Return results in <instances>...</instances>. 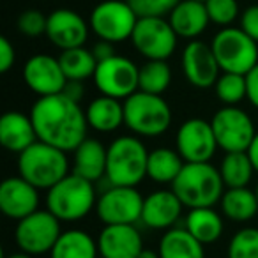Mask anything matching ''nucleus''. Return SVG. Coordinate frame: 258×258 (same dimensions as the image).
<instances>
[{"mask_svg": "<svg viewBox=\"0 0 258 258\" xmlns=\"http://www.w3.org/2000/svg\"><path fill=\"white\" fill-rule=\"evenodd\" d=\"M30 118L37 140L64 152H75L87 138L89 122L85 111L64 92L39 97L30 110Z\"/></svg>", "mask_w": 258, "mask_h": 258, "instance_id": "1", "label": "nucleus"}, {"mask_svg": "<svg viewBox=\"0 0 258 258\" xmlns=\"http://www.w3.org/2000/svg\"><path fill=\"white\" fill-rule=\"evenodd\" d=\"M219 168L207 163H186L172 182L173 193L187 209L214 207L225 193Z\"/></svg>", "mask_w": 258, "mask_h": 258, "instance_id": "2", "label": "nucleus"}, {"mask_svg": "<svg viewBox=\"0 0 258 258\" xmlns=\"http://www.w3.org/2000/svg\"><path fill=\"white\" fill-rule=\"evenodd\" d=\"M149 151L138 137H118L108 145L106 180L111 186L137 187L147 177Z\"/></svg>", "mask_w": 258, "mask_h": 258, "instance_id": "3", "label": "nucleus"}, {"mask_svg": "<svg viewBox=\"0 0 258 258\" xmlns=\"http://www.w3.org/2000/svg\"><path fill=\"white\" fill-rule=\"evenodd\" d=\"M97 204L96 187L76 173H68L53 187L48 189L46 207L60 221L73 223L83 219Z\"/></svg>", "mask_w": 258, "mask_h": 258, "instance_id": "4", "label": "nucleus"}, {"mask_svg": "<svg viewBox=\"0 0 258 258\" xmlns=\"http://www.w3.org/2000/svg\"><path fill=\"white\" fill-rule=\"evenodd\" d=\"M124 124L137 137H161L172 124V110L163 96L137 90L124 99Z\"/></svg>", "mask_w": 258, "mask_h": 258, "instance_id": "5", "label": "nucleus"}, {"mask_svg": "<svg viewBox=\"0 0 258 258\" xmlns=\"http://www.w3.org/2000/svg\"><path fill=\"white\" fill-rule=\"evenodd\" d=\"M68 152L37 140L18 154V172L37 189H50L69 173Z\"/></svg>", "mask_w": 258, "mask_h": 258, "instance_id": "6", "label": "nucleus"}, {"mask_svg": "<svg viewBox=\"0 0 258 258\" xmlns=\"http://www.w3.org/2000/svg\"><path fill=\"white\" fill-rule=\"evenodd\" d=\"M211 46L223 73L246 75L258 64V43L240 27H223Z\"/></svg>", "mask_w": 258, "mask_h": 258, "instance_id": "7", "label": "nucleus"}, {"mask_svg": "<svg viewBox=\"0 0 258 258\" xmlns=\"http://www.w3.org/2000/svg\"><path fill=\"white\" fill-rule=\"evenodd\" d=\"M138 16L125 0H103L92 9L89 18L90 30L99 39L117 44L131 39Z\"/></svg>", "mask_w": 258, "mask_h": 258, "instance_id": "8", "label": "nucleus"}, {"mask_svg": "<svg viewBox=\"0 0 258 258\" xmlns=\"http://www.w3.org/2000/svg\"><path fill=\"white\" fill-rule=\"evenodd\" d=\"M60 233V219L51 214L48 209L46 211L37 209L36 212L18 221L15 240L20 249L34 256V254L50 253Z\"/></svg>", "mask_w": 258, "mask_h": 258, "instance_id": "9", "label": "nucleus"}, {"mask_svg": "<svg viewBox=\"0 0 258 258\" xmlns=\"http://www.w3.org/2000/svg\"><path fill=\"white\" fill-rule=\"evenodd\" d=\"M211 124L218 147L225 152H246L256 135L251 117L239 106L225 104L214 113Z\"/></svg>", "mask_w": 258, "mask_h": 258, "instance_id": "10", "label": "nucleus"}, {"mask_svg": "<svg viewBox=\"0 0 258 258\" xmlns=\"http://www.w3.org/2000/svg\"><path fill=\"white\" fill-rule=\"evenodd\" d=\"M142 193L131 186H110L97 198L96 211L104 225H137L144 211Z\"/></svg>", "mask_w": 258, "mask_h": 258, "instance_id": "11", "label": "nucleus"}, {"mask_svg": "<svg viewBox=\"0 0 258 258\" xmlns=\"http://www.w3.org/2000/svg\"><path fill=\"white\" fill-rule=\"evenodd\" d=\"M179 36L166 18H138L131 36L135 50L147 60H168L177 48Z\"/></svg>", "mask_w": 258, "mask_h": 258, "instance_id": "12", "label": "nucleus"}, {"mask_svg": "<svg viewBox=\"0 0 258 258\" xmlns=\"http://www.w3.org/2000/svg\"><path fill=\"white\" fill-rule=\"evenodd\" d=\"M140 68L131 58L113 55L106 60L97 62L94 73V85L101 94L117 99H127L138 90Z\"/></svg>", "mask_w": 258, "mask_h": 258, "instance_id": "13", "label": "nucleus"}, {"mask_svg": "<svg viewBox=\"0 0 258 258\" xmlns=\"http://www.w3.org/2000/svg\"><path fill=\"white\" fill-rule=\"evenodd\" d=\"M175 149L186 163H207L218 151L212 124L205 118H187L175 135Z\"/></svg>", "mask_w": 258, "mask_h": 258, "instance_id": "14", "label": "nucleus"}, {"mask_svg": "<svg viewBox=\"0 0 258 258\" xmlns=\"http://www.w3.org/2000/svg\"><path fill=\"white\" fill-rule=\"evenodd\" d=\"M182 71L186 80L197 89H211L221 76L212 46L204 41L193 39L186 44L182 51Z\"/></svg>", "mask_w": 258, "mask_h": 258, "instance_id": "15", "label": "nucleus"}, {"mask_svg": "<svg viewBox=\"0 0 258 258\" xmlns=\"http://www.w3.org/2000/svg\"><path fill=\"white\" fill-rule=\"evenodd\" d=\"M22 76L25 85L39 97L60 94L68 83L58 57H51L48 53L30 57L23 66Z\"/></svg>", "mask_w": 258, "mask_h": 258, "instance_id": "16", "label": "nucleus"}, {"mask_svg": "<svg viewBox=\"0 0 258 258\" xmlns=\"http://www.w3.org/2000/svg\"><path fill=\"white\" fill-rule=\"evenodd\" d=\"M89 32L90 25L80 13L73 11V9L60 8L48 15L46 37L53 46L60 48V50L85 46Z\"/></svg>", "mask_w": 258, "mask_h": 258, "instance_id": "17", "label": "nucleus"}, {"mask_svg": "<svg viewBox=\"0 0 258 258\" xmlns=\"http://www.w3.org/2000/svg\"><path fill=\"white\" fill-rule=\"evenodd\" d=\"M37 205H39V189L22 175L8 177L0 184V211L9 219L20 221L36 212Z\"/></svg>", "mask_w": 258, "mask_h": 258, "instance_id": "18", "label": "nucleus"}, {"mask_svg": "<svg viewBox=\"0 0 258 258\" xmlns=\"http://www.w3.org/2000/svg\"><path fill=\"white\" fill-rule=\"evenodd\" d=\"M97 249L103 258H137L144 249V240L135 225H104Z\"/></svg>", "mask_w": 258, "mask_h": 258, "instance_id": "19", "label": "nucleus"}, {"mask_svg": "<svg viewBox=\"0 0 258 258\" xmlns=\"http://www.w3.org/2000/svg\"><path fill=\"white\" fill-rule=\"evenodd\" d=\"M182 207L184 204L173 189H158L145 197L142 223L154 230H170L179 221Z\"/></svg>", "mask_w": 258, "mask_h": 258, "instance_id": "20", "label": "nucleus"}, {"mask_svg": "<svg viewBox=\"0 0 258 258\" xmlns=\"http://www.w3.org/2000/svg\"><path fill=\"white\" fill-rule=\"evenodd\" d=\"M168 22L175 34L182 39H198L211 23L205 2L198 0H180L168 15Z\"/></svg>", "mask_w": 258, "mask_h": 258, "instance_id": "21", "label": "nucleus"}, {"mask_svg": "<svg viewBox=\"0 0 258 258\" xmlns=\"http://www.w3.org/2000/svg\"><path fill=\"white\" fill-rule=\"evenodd\" d=\"M37 142V133L30 115L22 111H8L0 118V144L6 151L22 154Z\"/></svg>", "mask_w": 258, "mask_h": 258, "instance_id": "22", "label": "nucleus"}, {"mask_svg": "<svg viewBox=\"0 0 258 258\" xmlns=\"http://www.w3.org/2000/svg\"><path fill=\"white\" fill-rule=\"evenodd\" d=\"M106 156L108 147H104L99 140L85 138L75 151L73 173L92 182L103 179L106 175Z\"/></svg>", "mask_w": 258, "mask_h": 258, "instance_id": "23", "label": "nucleus"}, {"mask_svg": "<svg viewBox=\"0 0 258 258\" xmlns=\"http://www.w3.org/2000/svg\"><path fill=\"white\" fill-rule=\"evenodd\" d=\"M85 115L89 127L99 133H111L124 124V103H120L117 97L101 94L87 104Z\"/></svg>", "mask_w": 258, "mask_h": 258, "instance_id": "24", "label": "nucleus"}, {"mask_svg": "<svg viewBox=\"0 0 258 258\" xmlns=\"http://www.w3.org/2000/svg\"><path fill=\"white\" fill-rule=\"evenodd\" d=\"M158 253L161 258H205L204 244L186 228H170L159 240Z\"/></svg>", "mask_w": 258, "mask_h": 258, "instance_id": "25", "label": "nucleus"}, {"mask_svg": "<svg viewBox=\"0 0 258 258\" xmlns=\"http://www.w3.org/2000/svg\"><path fill=\"white\" fill-rule=\"evenodd\" d=\"M219 205L225 218L235 223L251 221L258 214L256 193L249 187H228L223 193Z\"/></svg>", "mask_w": 258, "mask_h": 258, "instance_id": "26", "label": "nucleus"}, {"mask_svg": "<svg viewBox=\"0 0 258 258\" xmlns=\"http://www.w3.org/2000/svg\"><path fill=\"white\" fill-rule=\"evenodd\" d=\"M225 223L219 212L212 207L189 209L186 216V230L193 237H197L202 244H212L221 237Z\"/></svg>", "mask_w": 258, "mask_h": 258, "instance_id": "27", "label": "nucleus"}, {"mask_svg": "<svg viewBox=\"0 0 258 258\" xmlns=\"http://www.w3.org/2000/svg\"><path fill=\"white\" fill-rule=\"evenodd\" d=\"M186 161L177 152V149L159 147L149 152L147 161V177L152 182L158 184H172L184 168Z\"/></svg>", "mask_w": 258, "mask_h": 258, "instance_id": "28", "label": "nucleus"}, {"mask_svg": "<svg viewBox=\"0 0 258 258\" xmlns=\"http://www.w3.org/2000/svg\"><path fill=\"white\" fill-rule=\"evenodd\" d=\"M99 249L97 242L83 230H68L62 232L53 249L50 251V258H97Z\"/></svg>", "mask_w": 258, "mask_h": 258, "instance_id": "29", "label": "nucleus"}, {"mask_svg": "<svg viewBox=\"0 0 258 258\" xmlns=\"http://www.w3.org/2000/svg\"><path fill=\"white\" fill-rule=\"evenodd\" d=\"M62 71L66 78L75 80V82H85L94 78V73L97 68V58L94 57L92 50H87L85 46L71 48V50H62L58 55Z\"/></svg>", "mask_w": 258, "mask_h": 258, "instance_id": "30", "label": "nucleus"}, {"mask_svg": "<svg viewBox=\"0 0 258 258\" xmlns=\"http://www.w3.org/2000/svg\"><path fill=\"white\" fill-rule=\"evenodd\" d=\"M219 173L226 187H247L254 168L247 152H226L219 165Z\"/></svg>", "mask_w": 258, "mask_h": 258, "instance_id": "31", "label": "nucleus"}, {"mask_svg": "<svg viewBox=\"0 0 258 258\" xmlns=\"http://www.w3.org/2000/svg\"><path fill=\"white\" fill-rule=\"evenodd\" d=\"M172 83V69L166 60H147L140 68L138 90L163 96Z\"/></svg>", "mask_w": 258, "mask_h": 258, "instance_id": "32", "label": "nucleus"}, {"mask_svg": "<svg viewBox=\"0 0 258 258\" xmlns=\"http://www.w3.org/2000/svg\"><path fill=\"white\" fill-rule=\"evenodd\" d=\"M216 96L223 104L235 106L237 103L247 97L246 90V75H237V73H221L214 85Z\"/></svg>", "mask_w": 258, "mask_h": 258, "instance_id": "33", "label": "nucleus"}, {"mask_svg": "<svg viewBox=\"0 0 258 258\" xmlns=\"http://www.w3.org/2000/svg\"><path fill=\"white\" fill-rule=\"evenodd\" d=\"M228 258H258V228H242L230 239Z\"/></svg>", "mask_w": 258, "mask_h": 258, "instance_id": "34", "label": "nucleus"}, {"mask_svg": "<svg viewBox=\"0 0 258 258\" xmlns=\"http://www.w3.org/2000/svg\"><path fill=\"white\" fill-rule=\"evenodd\" d=\"M205 8L211 22L219 27H232V23L240 18L237 0H207Z\"/></svg>", "mask_w": 258, "mask_h": 258, "instance_id": "35", "label": "nucleus"}, {"mask_svg": "<svg viewBox=\"0 0 258 258\" xmlns=\"http://www.w3.org/2000/svg\"><path fill=\"white\" fill-rule=\"evenodd\" d=\"M138 18H166L180 0H125Z\"/></svg>", "mask_w": 258, "mask_h": 258, "instance_id": "36", "label": "nucleus"}, {"mask_svg": "<svg viewBox=\"0 0 258 258\" xmlns=\"http://www.w3.org/2000/svg\"><path fill=\"white\" fill-rule=\"evenodd\" d=\"M18 30L27 37H39L46 34L48 16L43 15L39 9H27L18 16Z\"/></svg>", "mask_w": 258, "mask_h": 258, "instance_id": "37", "label": "nucleus"}, {"mask_svg": "<svg viewBox=\"0 0 258 258\" xmlns=\"http://www.w3.org/2000/svg\"><path fill=\"white\" fill-rule=\"evenodd\" d=\"M240 29L258 43V4L249 6L240 13Z\"/></svg>", "mask_w": 258, "mask_h": 258, "instance_id": "38", "label": "nucleus"}, {"mask_svg": "<svg viewBox=\"0 0 258 258\" xmlns=\"http://www.w3.org/2000/svg\"><path fill=\"white\" fill-rule=\"evenodd\" d=\"M16 51L8 37H0V73H8L15 66Z\"/></svg>", "mask_w": 258, "mask_h": 258, "instance_id": "39", "label": "nucleus"}, {"mask_svg": "<svg viewBox=\"0 0 258 258\" xmlns=\"http://www.w3.org/2000/svg\"><path fill=\"white\" fill-rule=\"evenodd\" d=\"M246 90H247V101L258 108V64L246 73Z\"/></svg>", "mask_w": 258, "mask_h": 258, "instance_id": "40", "label": "nucleus"}, {"mask_svg": "<svg viewBox=\"0 0 258 258\" xmlns=\"http://www.w3.org/2000/svg\"><path fill=\"white\" fill-rule=\"evenodd\" d=\"M92 53H94V57L97 58V62L106 60V58H110V57H113V55H117V53H115L113 43H110V41H103V39H99L92 46Z\"/></svg>", "mask_w": 258, "mask_h": 258, "instance_id": "41", "label": "nucleus"}, {"mask_svg": "<svg viewBox=\"0 0 258 258\" xmlns=\"http://www.w3.org/2000/svg\"><path fill=\"white\" fill-rule=\"evenodd\" d=\"M62 92L69 97V99L76 101V103H82L83 94H85V89H83V82H75V80H68L64 90Z\"/></svg>", "mask_w": 258, "mask_h": 258, "instance_id": "42", "label": "nucleus"}, {"mask_svg": "<svg viewBox=\"0 0 258 258\" xmlns=\"http://www.w3.org/2000/svg\"><path fill=\"white\" fill-rule=\"evenodd\" d=\"M247 156H249V159H251V165H253V168H254V172L258 173V133L254 135V138H253V142H251V145L247 147Z\"/></svg>", "mask_w": 258, "mask_h": 258, "instance_id": "43", "label": "nucleus"}, {"mask_svg": "<svg viewBox=\"0 0 258 258\" xmlns=\"http://www.w3.org/2000/svg\"><path fill=\"white\" fill-rule=\"evenodd\" d=\"M137 258H161L159 256V253H156V251H152V249H142L140 251V254H138Z\"/></svg>", "mask_w": 258, "mask_h": 258, "instance_id": "44", "label": "nucleus"}, {"mask_svg": "<svg viewBox=\"0 0 258 258\" xmlns=\"http://www.w3.org/2000/svg\"><path fill=\"white\" fill-rule=\"evenodd\" d=\"M4 258H32V254L25 253V251H20V253H11V254H8V256H4Z\"/></svg>", "mask_w": 258, "mask_h": 258, "instance_id": "45", "label": "nucleus"}, {"mask_svg": "<svg viewBox=\"0 0 258 258\" xmlns=\"http://www.w3.org/2000/svg\"><path fill=\"white\" fill-rule=\"evenodd\" d=\"M254 193H256V198H258V182H256V187H254Z\"/></svg>", "mask_w": 258, "mask_h": 258, "instance_id": "46", "label": "nucleus"}, {"mask_svg": "<svg viewBox=\"0 0 258 258\" xmlns=\"http://www.w3.org/2000/svg\"><path fill=\"white\" fill-rule=\"evenodd\" d=\"M198 2H207V0H198Z\"/></svg>", "mask_w": 258, "mask_h": 258, "instance_id": "47", "label": "nucleus"}, {"mask_svg": "<svg viewBox=\"0 0 258 258\" xmlns=\"http://www.w3.org/2000/svg\"><path fill=\"white\" fill-rule=\"evenodd\" d=\"M97 258H103V256H101V254H99V256H97Z\"/></svg>", "mask_w": 258, "mask_h": 258, "instance_id": "48", "label": "nucleus"}]
</instances>
